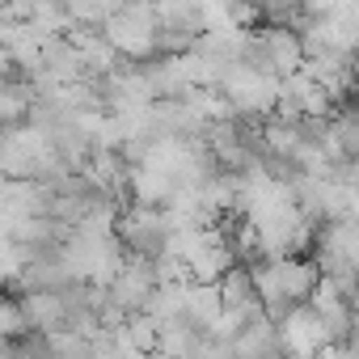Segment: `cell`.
I'll return each instance as SVG.
<instances>
[{"label":"cell","instance_id":"2","mask_svg":"<svg viewBox=\"0 0 359 359\" xmlns=\"http://www.w3.org/2000/svg\"><path fill=\"white\" fill-rule=\"evenodd\" d=\"M216 89L229 97L233 114H245V118H266V114L275 110L279 76H271V72H262V68H254V64H245V60H233V64L220 72Z\"/></svg>","mask_w":359,"mask_h":359},{"label":"cell","instance_id":"3","mask_svg":"<svg viewBox=\"0 0 359 359\" xmlns=\"http://www.w3.org/2000/svg\"><path fill=\"white\" fill-rule=\"evenodd\" d=\"M114 233L123 241L127 254H161L165 250V237H169V220H165V208H148V203H131L127 212H118L114 220Z\"/></svg>","mask_w":359,"mask_h":359},{"label":"cell","instance_id":"8","mask_svg":"<svg viewBox=\"0 0 359 359\" xmlns=\"http://www.w3.org/2000/svg\"><path fill=\"white\" fill-rule=\"evenodd\" d=\"M258 34H262V47H266V55H271V64H275L279 76L300 72V64H304V43H300V30H296V26L275 22V26H266V30H258Z\"/></svg>","mask_w":359,"mask_h":359},{"label":"cell","instance_id":"10","mask_svg":"<svg viewBox=\"0 0 359 359\" xmlns=\"http://www.w3.org/2000/svg\"><path fill=\"white\" fill-rule=\"evenodd\" d=\"M26 334V317L18 300H0V338H22Z\"/></svg>","mask_w":359,"mask_h":359},{"label":"cell","instance_id":"1","mask_svg":"<svg viewBox=\"0 0 359 359\" xmlns=\"http://www.w3.org/2000/svg\"><path fill=\"white\" fill-rule=\"evenodd\" d=\"M102 34L114 43V51L123 60H152L156 55V39H161V22H156V5L152 0H127L118 5L106 22Z\"/></svg>","mask_w":359,"mask_h":359},{"label":"cell","instance_id":"11","mask_svg":"<svg viewBox=\"0 0 359 359\" xmlns=\"http://www.w3.org/2000/svg\"><path fill=\"white\" fill-rule=\"evenodd\" d=\"M300 9H304V13H321V9H325V0H300Z\"/></svg>","mask_w":359,"mask_h":359},{"label":"cell","instance_id":"7","mask_svg":"<svg viewBox=\"0 0 359 359\" xmlns=\"http://www.w3.org/2000/svg\"><path fill=\"white\" fill-rule=\"evenodd\" d=\"M216 287H220V304H224V309H233V313H241L245 321H250V317H258V313H266L245 262H233V266L216 279Z\"/></svg>","mask_w":359,"mask_h":359},{"label":"cell","instance_id":"9","mask_svg":"<svg viewBox=\"0 0 359 359\" xmlns=\"http://www.w3.org/2000/svg\"><path fill=\"white\" fill-rule=\"evenodd\" d=\"M220 287L216 283H203V279H187V287H182V317L195 325V330H212V321L220 317Z\"/></svg>","mask_w":359,"mask_h":359},{"label":"cell","instance_id":"4","mask_svg":"<svg viewBox=\"0 0 359 359\" xmlns=\"http://www.w3.org/2000/svg\"><path fill=\"white\" fill-rule=\"evenodd\" d=\"M152 287H156L152 258H148V254H127L123 266L114 271V279L106 283V296H110V304H114L123 317H131V313H140V309L148 304Z\"/></svg>","mask_w":359,"mask_h":359},{"label":"cell","instance_id":"5","mask_svg":"<svg viewBox=\"0 0 359 359\" xmlns=\"http://www.w3.org/2000/svg\"><path fill=\"white\" fill-rule=\"evenodd\" d=\"M279 342L287 355H317L330 346V330L321 321V313L304 300V304H287L279 317Z\"/></svg>","mask_w":359,"mask_h":359},{"label":"cell","instance_id":"6","mask_svg":"<svg viewBox=\"0 0 359 359\" xmlns=\"http://www.w3.org/2000/svg\"><path fill=\"white\" fill-rule=\"evenodd\" d=\"M18 304H22V317H26V330L30 334H47V330L68 325L64 287H26V296Z\"/></svg>","mask_w":359,"mask_h":359}]
</instances>
